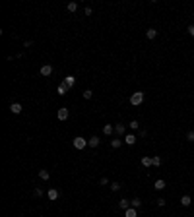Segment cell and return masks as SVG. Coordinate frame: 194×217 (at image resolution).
<instances>
[{
    "label": "cell",
    "instance_id": "6da1fadb",
    "mask_svg": "<svg viewBox=\"0 0 194 217\" xmlns=\"http://www.w3.org/2000/svg\"><path fill=\"white\" fill-rule=\"evenodd\" d=\"M142 103H144V93L142 91H136V93L130 95V105L138 107V105H142Z\"/></svg>",
    "mask_w": 194,
    "mask_h": 217
},
{
    "label": "cell",
    "instance_id": "7a4b0ae2",
    "mask_svg": "<svg viewBox=\"0 0 194 217\" xmlns=\"http://www.w3.org/2000/svg\"><path fill=\"white\" fill-rule=\"evenodd\" d=\"M86 145H88V140H86V138H82V136L74 138V148H76V149H83Z\"/></svg>",
    "mask_w": 194,
    "mask_h": 217
},
{
    "label": "cell",
    "instance_id": "3957f363",
    "mask_svg": "<svg viewBox=\"0 0 194 217\" xmlns=\"http://www.w3.org/2000/svg\"><path fill=\"white\" fill-rule=\"evenodd\" d=\"M47 196H49V200H52V202H55V200H58V196H60V192L56 188H51L49 190V192H47Z\"/></svg>",
    "mask_w": 194,
    "mask_h": 217
},
{
    "label": "cell",
    "instance_id": "277c9868",
    "mask_svg": "<svg viewBox=\"0 0 194 217\" xmlns=\"http://www.w3.org/2000/svg\"><path fill=\"white\" fill-rule=\"evenodd\" d=\"M52 74V66L51 64H43L41 66V76H51Z\"/></svg>",
    "mask_w": 194,
    "mask_h": 217
},
{
    "label": "cell",
    "instance_id": "5b68a950",
    "mask_svg": "<svg viewBox=\"0 0 194 217\" xmlns=\"http://www.w3.org/2000/svg\"><path fill=\"white\" fill-rule=\"evenodd\" d=\"M88 143H89V148H97V145L101 143V140H99V136H91V138L88 140Z\"/></svg>",
    "mask_w": 194,
    "mask_h": 217
},
{
    "label": "cell",
    "instance_id": "8992f818",
    "mask_svg": "<svg viewBox=\"0 0 194 217\" xmlns=\"http://www.w3.org/2000/svg\"><path fill=\"white\" fill-rule=\"evenodd\" d=\"M66 118H68V109L62 107V109H58V120H66Z\"/></svg>",
    "mask_w": 194,
    "mask_h": 217
},
{
    "label": "cell",
    "instance_id": "52a82bcc",
    "mask_svg": "<svg viewBox=\"0 0 194 217\" xmlns=\"http://www.w3.org/2000/svg\"><path fill=\"white\" fill-rule=\"evenodd\" d=\"M115 132H116L119 136H124V134H126V126H124V124H115Z\"/></svg>",
    "mask_w": 194,
    "mask_h": 217
},
{
    "label": "cell",
    "instance_id": "ba28073f",
    "mask_svg": "<svg viewBox=\"0 0 194 217\" xmlns=\"http://www.w3.org/2000/svg\"><path fill=\"white\" fill-rule=\"evenodd\" d=\"M167 188V182L163 178H157L155 180V190H165Z\"/></svg>",
    "mask_w": 194,
    "mask_h": 217
},
{
    "label": "cell",
    "instance_id": "9c48e42d",
    "mask_svg": "<svg viewBox=\"0 0 194 217\" xmlns=\"http://www.w3.org/2000/svg\"><path fill=\"white\" fill-rule=\"evenodd\" d=\"M10 111L14 112V115H19V112H22V105H19V103H12V105H10Z\"/></svg>",
    "mask_w": 194,
    "mask_h": 217
},
{
    "label": "cell",
    "instance_id": "30bf717a",
    "mask_svg": "<svg viewBox=\"0 0 194 217\" xmlns=\"http://www.w3.org/2000/svg\"><path fill=\"white\" fill-rule=\"evenodd\" d=\"M119 208L122 209V211H126L128 208H132V206H130V200H120V202H119Z\"/></svg>",
    "mask_w": 194,
    "mask_h": 217
},
{
    "label": "cell",
    "instance_id": "8fae6325",
    "mask_svg": "<svg viewBox=\"0 0 194 217\" xmlns=\"http://www.w3.org/2000/svg\"><path fill=\"white\" fill-rule=\"evenodd\" d=\"M113 132H115V126H113V124H105V126H103V134H105V136H111Z\"/></svg>",
    "mask_w": 194,
    "mask_h": 217
},
{
    "label": "cell",
    "instance_id": "7c38bea8",
    "mask_svg": "<svg viewBox=\"0 0 194 217\" xmlns=\"http://www.w3.org/2000/svg\"><path fill=\"white\" fill-rule=\"evenodd\" d=\"M64 83L68 85V87H74V85H76V78H74V76H66V78H64Z\"/></svg>",
    "mask_w": 194,
    "mask_h": 217
},
{
    "label": "cell",
    "instance_id": "4fadbf2b",
    "mask_svg": "<svg viewBox=\"0 0 194 217\" xmlns=\"http://www.w3.org/2000/svg\"><path fill=\"white\" fill-rule=\"evenodd\" d=\"M146 37H148L149 41H153V39L157 37V29H153V27H152V29H148V31H146Z\"/></svg>",
    "mask_w": 194,
    "mask_h": 217
},
{
    "label": "cell",
    "instance_id": "5bb4252c",
    "mask_svg": "<svg viewBox=\"0 0 194 217\" xmlns=\"http://www.w3.org/2000/svg\"><path fill=\"white\" fill-rule=\"evenodd\" d=\"M124 142L128 143V145H134V143H136V136L134 134H126L124 136Z\"/></svg>",
    "mask_w": 194,
    "mask_h": 217
},
{
    "label": "cell",
    "instance_id": "9a60e30c",
    "mask_svg": "<svg viewBox=\"0 0 194 217\" xmlns=\"http://www.w3.org/2000/svg\"><path fill=\"white\" fill-rule=\"evenodd\" d=\"M124 217H138V213H136V208H128L124 211Z\"/></svg>",
    "mask_w": 194,
    "mask_h": 217
},
{
    "label": "cell",
    "instance_id": "2e32d148",
    "mask_svg": "<svg viewBox=\"0 0 194 217\" xmlns=\"http://www.w3.org/2000/svg\"><path fill=\"white\" fill-rule=\"evenodd\" d=\"M68 85H66V83L64 82H62V83H60V85H58V95H66V91H68Z\"/></svg>",
    "mask_w": 194,
    "mask_h": 217
},
{
    "label": "cell",
    "instance_id": "e0dca14e",
    "mask_svg": "<svg viewBox=\"0 0 194 217\" xmlns=\"http://www.w3.org/2000/svg\"><path fill=\"white\" fill-rule=\"evenodd\" d=\"M39 178H41V180H49V178H51V173L43 169V171H39Z\"/></svg>",
    "mask_w": 194,
    "mask_h": 217
},
{
    "label": "cell",
    "instance_id": "ac0fdd59",
    "mask_svg": "<svg viewBox=\"0 0 194 217\" xmlns=\"http://www.w3.org/2000/svg\"><path fill=\"white\" fill-rule=\"evenodd\" d=\"M130 206H132V208H136V209H138L140 206H142V200H140V198H134V200H130Z\"/></svg>",
    "mask_w": 194,
    "mask_h": 217
},
{
    "label": "cell",
    "instance_id": "d6986e66",
    "mask_svg": "<svg viewBox=\"0 0 194 217\" xmlns=\"http://www.w3.org/2000/svg\"><path fill=\"white\" fill-rule=\"evenodd\" d=\"M180 203H183V206H190V203H192V200H190V196H183V198H180Z\"/></svg>",
    "mask_w": 194,
    "mask_h": 217
},
{
    "label": "cell",
    "instance_id": "ffe728a7",
    "mask_svg": "<svg viewBox=\"0 0 194 217\" xmlns=\"http://www.w3.org/2000/svg\"><path fill=\"white\" fill-rule=\"evenodd\" d=\"M66 8H68V12H76V10H78V4H76V2H68Z\"/></svg>",
    "mask_w": 194,
    "mask_h": 217
},
{
    "label": "cell",
    "instance_id": "44dd1931",
    "mask_svg": "<svg viewBox=\"0 0 194 217\" xmlns=\"http://www.w3.org/2000/svg\"><path fill=\"white\" fill-rule=\"evenodd\" d=\"M152 165L153 167H159V165H161V157H157V155H155V157H152Z\"/></svg>",
    "mask_w": 194,
    "mask_h": 217
},
{
    "label": "cell",
    "instance_id": "7402d4cb",
    "mask_svg": "<svg viewBox=\"0 0 194 217\" xmlns=\"http://www.w3.org/2000/svg\"><path fill=\"white\" fill-rule=\"evenodd\" d=\"M82 95H83V99H91V97H93V91H91V89H86Z\"/></svg>",
    "mask_w": 194,
    "mask_h": 217
},
{
    "label": "cell",
    "instance_id": "603a6c76",
    "mask_svg": "<svg viewBox=\"0 0 194 217\" xmlns=\"http://www.w3.org/2000/svg\"><path fill=\"white\" fill-rule=\"evenodd\" d=\"M120 143H122V140L119 138V140H113V142H111V145H113L115 149H119V148H120Z\"/></svg>",
    "mask_w": 194,
    "mask_h": 217
},
{
    "label": "cell",
    "instance_id": "cb8c5ba5",
    "mask_svg": "<svg viewBox=\"0 0 194 217\" xmlns=\"http://www.w3.org/2000/svg\"><path fill=\"white\" fill-rule=\"evenodd\" d=\"M142 165L144 167H152V157H144L142 159Z\"/></svg>",
    "mask_w": 194,
    "mask_h": 217
},
{
    "label": "cell",
    "instance_id": "d4e9b609",
    "mask_svg": "<svg viewBox=\"0 0 194 217\" xmlns=\"http://www.w3.org/2000/svg\"><path fill=\"white\" fill-rule=\"evenodd\" d=\"M111 190H113V192H119V190H120V182H111Z\"/></svg>",
    "mask_w": 194,
    "mask_h": 217
},
{
    "label": "cell",
    "instance_id": "484cf974",
    "mask_svg": "<svg viewBox=\"0 0 194 217\" xmlns=\"http://www.w3.org/2000/svg\"><path fill=\"white\" fill-rule=\"evenodd\" d=\"M128 126H130V130H138V128H140V124H138V120H132V122H130V124H128Z\"/></svg>",
    "mask_w": 194,
    "mask_h": 217
},
{
    "label": "cell",
    "instance_id": "4316f807",
    "mask_svg": "<svg viewBox=\"0 0 194 217\" xmlns=\"http://www.w3.org/2000/svg\"><path fill=\"white\" fill-rule=\"evenodd\" d=\"M33 196H35V198H41V196H43V190L41 188H35V190H33Z\"/></svg>",
    "mask_w": 194,
    "mask_h": 217
},
{
    "label": "cell",
    "instance_id": "83f0119b",
    "mask_svg": "<svg viewBox=\"0 0 194 217\" xmlns=\"http://www.w3.org/2000/svg\"><path fill=\"white\" fill-rule=\"evenodd\" d=\"M186 140H188V142H194V130H190L188 134H186Z\"/></svg>",
    "mask_w": 194,
    "mask_h": 217
},
{
    "label": "cell",
    "instance_id": "f1b7e54d",
    "mask_svg": "<svg viewBox=\"0 0 194 217\" xmlns=\"http://www.w3.org/2000/svg\"><path fill=\"white\" fill-rule=\"evenodd\" d=\"M157 206L163 208V206H165V198H157Z\"/></svg>",
    "mask_w": 194,
    "mask_h": 217
},
{
    "label": "cell",
    "instance_id": "f546056e",
    "mask_svg": "<svg viewBox=\"0 0 194 217\" xmlns=\"http://www.w3.org/2000/svg\"><path fill=\"white\" fill-rule=\"evenodd\" d=\"M186 31H188L190 37H194V25H188V29H186Z\"/></svg>",
    "mask_w": 194,
    "mask_h": 217
},
{
    "label": "cell",
    "instance_id": "4dcf8cb0",
    "mask_svg": "<svg viewBox=\"0 0 194 217\" xmlns=\"http://www.w3.org/2000/svg\"><path fill=\"white\" fill-rule=\"evenodd\" d=\"M83 12H86V16H91V12H93V10H91V8H89V6H88V8L83 10Z\"/></svg>",
    "mask_w": 194,
    "mask_h": 217
},
{
    "label": "cell",
    "instance_id": "1f68e13d",
    "mask_svg": "<svg viewBox=\"0 0 194 217\" xmlns=\"http://www.w3.org/2000/svg\"><path fill=\"white\" fill-rule=\"evenodd\" d=\"M99 182H101L103 186H107V184H109V178H101V180H99Z\"/></svg>",
    "mask_w": 194,
    "mask_h": 217
},
{
    "label": "cell",
    "instance_id": "d6a6232c",
    "mask_svg": "<svg viewBox=\"0 0 194 217\" xmlns=\"http://www.w3.org/2000/svg\"><path fill=\"white\" fill-rule=\"evenodd\" d=\"M192 203H194V202H192Z\"/></svg>",
    "mask_w": 194,
    "mask_h": 217
}]
</instances>
